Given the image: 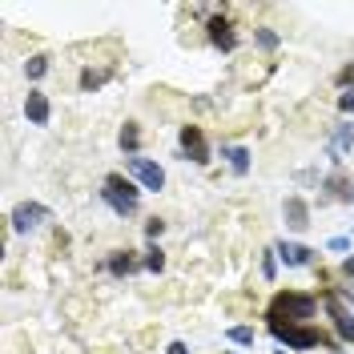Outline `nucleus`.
Returning a JSON list of instances; mask_svg holds the SVG:
<instances>
[{"instance_id": "1", "label": "nucleus", "mask_w": 354, "mask_h": 354, "mask_svg": "<svg viewBox=\"0 0 354 354\" xmlns=\"http://www.w3.org/2000/svg\"><path fill=\"white\" fill-rule=\"evenodd\" d=\"M282 314H286V326L306 322V318H314V298H310V294H278L274 306H270V318L282 322Z\"/></svg>"}, {"instance_id": "2", "label": "nucleus", "mask_w": 354, "mask_h": 354, "mask_svg": "<svg viewBox=\"0 0 354 354\" xmlns=\"http://www.w3.org/2000/svg\"><path fill=\"white\" fill-rule=\"evenodd\" d=\"M101 198L113 205V214H117V218H133V214H137V189H133L129 181H121V177H105Z\"/></svg>"}, {"instance_id": "3", "label": "nucleus", "mask_w": 354, "mask_h": 354, "mask_svg": "<svg viewBox=\"0 0 354 354\" xmlns=\"http://www.w3.org/2000/svg\"><path fill=\"white\" fill-rule=\"evenodd\" d=\"M274 338L286 342V351H314V346H330L326 338L310 326H274Z\"/></svg>"}, {"instance_id": "4", "label": "nucleus", "mask_w": 354, "mask_h": 354, "mask_svg": "<svg viewBox=\"0 0 354 354\" xmlns=\"http://www.w3.org/2000/svg\"><path fill=\"white\" fill-rule=\"evenodd\" d=\"M44 221H48V205H41V201H21L12 209V230L17 234H32V230H41Z\"/></svg>"}, {"instance_id": "5", "label": "nucleus", "mask_w": 354, "mask_h": 354, "mask_svg": "<svg viewBox=\"0 0 354 354\" xmlns=\"http://www.w3.org/2000/svg\"><path fill=\"white\" fill-rule=\"evenodd\" d=\"M125 169H129V174L145 185V189H161V185H165L161 165H157V161H149V157H129V161H125Z\"/></svg>"}, {"instance_id": "6", "label": "nucleus", "mask_w": 354, "mask_h": 354, "mask_svg": "<svg viewBox=\"0 0 354 354\" xmlns=\"http://www.w3.org/2000/svg\"><path fill=\"white\" fill-rule=\"evenodd\" d=\"M181 149L194 157L198 165H205V161H209V149H205V137H201L198 125H185V129H181Z\"/></svg>"}, {"instance_id": "7", "label": "nucleus", "mask_w": 354, "mask_h": 354, "mask_svg": "<svg viewBox=\"0 0 354 354\" xmlns=\"http://www.w3.org/2000/svg\"><path fill=\"white\" fill-rule=\"evenodd\" d=\"M282 214H286V225H290V230H306V225H310V205H306L302 198H286Z\"/></svg>"}, {"instance_id": "8", "label": "nucleus", "mask_w": 354, "mask_h": 354, "mask_svg": "<svg viewBox=\"0 0 354 354\" xmlns=\"http://www.w3.org/2000/svg\"><path fill=\"white\" fill-rule=\"evenodd\" d=\"M24 113H28V121H32V125H48V97H44V93H28V97H24Z\"/></svg>"}, {"instance_id": "9", "label": "nucleus", "mask_w": 354, "mask_h": 354, "mask_svg": "<svg viewBox=\"0 0 354 354\" xmlns=\"http://www.w3.org/2000/svg\"><path fill=\"white\" fill-rule=\"evenodd\" d=\"M326 306H330V314H334V326H338V334H342L346 342H354V314L338 306V298H326Z\"/></svg>"}, {"instance_id": "10", "label": "nucleus", "mask_w": 354, "mask_h": 354, "mask_svg": "<svg viewBox=\"0 0 354 354\" xmlns=\"http://www.w3.org/2000/svg\"><path fill=\"white\" fill-rule=\"evenodd\" d=\"M274 254H278L286 266H306L310 262V250L306 245H298V242H278L274 245Z\"/></svg>"}, {"instance_id": "11", "label": "nucleus", "mask_w": 354, "mask_h": 354, "mask_svg": "<svg viewBox=\"0 0 354 354\" xmlns=\"http://www.w3.org/2000/svg\"><path fill=\"white\" fill-rule=\"evenodd\" d=\"M209 41L218 44V48H234L238 37H234V28H230L225 21H209Z\"/></svg>"}, {"instance_id": "12", "label": "nucleus", "mask_w": 354, "mask_h": 354, "mask_svg": "<svg viewBox=\"0 0 354 354\" xmlns=\"http://www.w3.org/2000/svg\"><path fill=\"white\" fill-rule=\"evenodd\" d=\"M109 270L117 274V278H125V274H133V270H137V258H129V250H113Z\"/></svg>"}, {"instance_id": "13", "label": "nucleus", "mask_w": 354, "mask_h": 354, "mask_svg": "<svg viewBox=\"0 0 354 354\" xmlns=\"http://www.w3.org/2000/svg\"><path fill=\"white\" fill-rule=\"evenodd\" d=\"M342 149H354V125H338V133H334V145H330V153L334 161H342Z\"/></svg>"}, {"instance_id": "14", "label": "nucleus", "mask_w": 354, "mask_h": 354, "mask_svg": "<svg viewBox=\"0 0 354 354\" xmlns=\"http://www.w3.org/2000/svg\"><path fill=\"white\" fill-rule=\"evenodd\" d=\"M225 157H230V169H234V174H245V169H250V149H242V145H230Z\"/></svg>"}, {"instance_id": "15", "label": "nucleus", "mask_w": 354, "mask_h": 354, "mask_svg": "<svg viewBox=\"0 0 354 354\" xmlns=\"http://www.w3.org/2000/svg\"><path fill=\"white\" fill-rule=\"evenodd\" d=\"M105 81H109V68H97V73L85 68V73H81V88H101Z\"/></svg>"}, {"instance_id": "16", "label": "nucleus", "mask_w": 354, "mask_h": 354, "mask_svg": "<svg viewBox=\"0 0 354 354\" xmlns=\"http://www.w3.org/2000/svg\"><path fill=\"white\" fill-rule=\"evenodd\" d=\"M24 73H28L32 81H37V77H44V73H48V57H32V61L24 65Z\"/></svg>"}, {"instance_id": "17", "label": "nucleus", "mask_w": 354, "mask_h": 354, "mask_svg": "<svg viewBox=\"0 0 354 354\" xmlns=\"http://www.w3.org/2000/svg\"><path fill=\"white\" fill-rule=\"evenodd\" d=\"M230 342H238V346H254V330H250V326H234V330H230Z\"/></svg>"}, {"instance_id": "18", "label": "nucleus", "mask_w": 354, "mask_h": 354, "mask_svg": "<svg viewBox=\"0 0 354 354\" xmlns=\"http://www.w3.org/2000/svg\"><path fill=\"white\" fill-rule=\"evenodd\" d=\"M137 137H141V133H137V125H125V129H121V149H137Z\"/></svg>"}, {"instance_id": "19", "label": "nucleus", "mask_w": 354, "mask_h": 354, "mask_svg": "<svg viewBox=\"0 0 354 354\" xmlns=\"http://www.w3.org/2000/svg\"><path fill=\"white\" fill-rule=\"evenodd\" d=\"M145 270H157V274H161V270H165V254H161V250H149V258H145Z\"/></svg>"}, {"instance_id": "20", "label": "nucleus", "mask_w": 354, "mask_h": 354, "mask_svg": "<svg viewBox=\"0 0 354 354\" xmlns=\"http://www.w3.org/2000/svg\"><path fill=\"white\" fill-rule=\"evenodd\" d=\"M326 189H330L334 198H351V189H346V181H342V177H330V181H326Z\"/></svg>"}, {"instance_id": "21", "label": "nucleus", "mask_w": 354, "mask_h": 354, "mask_svg": "<svg viewBox=\"0 0 354 354\" xmlns=\"http://www.w3.org/2000/svg\"><path fill=\"white\" fill-rule=\"evenodd\" d=\"M338 109H342V113H354V85L346 88L342 97H338Z\"/></svg>"}, {"instance_id": "22", "label": "nucleus", "mask_w": 354, "mask_h": 354, "mask_svg": "<svg viewBox=\"0 0 354 354\" xmlns=\"http://www.w3.org/2000/svg\"><path fill=\"white\" fill-rule=\"evenodd\" d=\"M262 278H266V282L274 278V250H270V254H266V258H262Z\"/></svg>"}, {"instance_id": "23", "label": "nucleus", "mask_w": 354, "mask_h": 354, "mask_svg": "<svg viewBox=\"0 0 354 354\" xmlns=\"http://www.w3.org/2000/svg\"><path fill=\"white\" fill-rule=\"evenodd\" d=\"M258 44H262V48H274V44H278V37H274L270 28H262V32H258Z\"/></svg>"}, {"instance_id": "24", "label": "nucleus", "mask_w": 354, "mask_h": 354, "mask_svg": "<svg viewBox=\"0 0 354 354\" xmlns=\"http://www.w3.org/2000/svg\"><path fill=\"white\" fill-rule=\"evenodd\" d=\"M161 230H165V221H149V225H145V234H149V238H161Z\"/></svg>"}, {"instance_id": "25", "label": "nucleus", "mask_w": 354, "mask_h": 354, "mask_svg": "<svg viewBox=\"0 0 354 354\" xmlns=\"http://www.w3.org/2000/svg\"><path fill=\"white\" fill-rule=\"evenodd\" d=\"M169 354H189V351H185V342H169Z\"/></svg>"}, {"instance_id": "26", "label": "nucleus", "mask_w": 354, "mask_h": 354, "mask_svg": "<svg viewBox=\"0 0 354 354\" xmlns=\"http://www.w3.org/2000/svg\"><path fill=\"white\" fill-rule=\"evenodd\" d=\"M342 270H346V278H354V254L346 258V262H342Z\"/></svg>"}, {"instance_id": "27", "label": "nucleus", "mask_w": 354, "mask_h": 354, "mask_svg": "<svg viewBox=\"0 0 354 354\" xmlns=\"http://www.w3.org/2000/svg\"><path fill=\"white\" fill-rule=\"evenodd\" d=\"M346 302H351V306H354V286H351V290H346Z\"/></svg>"}]
</instances>
